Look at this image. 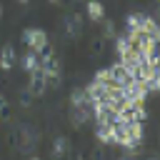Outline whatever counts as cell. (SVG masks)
<instances>
[{
	"label": "cell",
	"mask_w": 160,
	"mask_h": 160,
	"mask_svg": "<svg viewBox=\"0 0 160 160\" xmlns=\"http://www.w3.org/2000/svg\"><path fill=\"white\" fill-rule=\"evenodd\" d=\"M22 40H25V45H28L30 50L40 52V50L48 45V32L40 30V28H25V30H22Z\"/></svg>",
	"instance_id": "6da1fadb"
},
{
	"label": "cell",
	"mask_w": 160,
	"mask_h": 160,
	"mask_svg": "<svg viewBox=\"0 0 160 160\" xmlns=\"http://www.w3.org/2000/svg\"><path fill=\"white\" fill-rule=\"evenodd\" d=\"M28 75H30V80H28V90H30L35 98H42V95H45V90H48V78L42 75V70H40V68L30 70Z\"/></svg>",
	"instance_id": "7a4b0ae2"
},
{
	"label": "cell",
	"mask_w": 160,
	"mask_h": 160,
	"mask_svg": "<svg viewBox=\"0 0 160 160\" xmlns=\"http://www.w3.org/2000/svg\"><path fill=\"white\" fill-rule=\"evenodd\" d=\"M62 25H65V35L68 38H80L82 35V15L80 12H70L65 20H62Z\"/></svg>",
	"instance_id": "3957f363"
},
{
	"label": "cell",
	"mask_w": 160,
	"mask_h": 160,
	"mask_svg": "<svg viewBox=\"0 0 160 160\" xmlns=\"http://www.w3.org/2000/svg\"><path fill=\"white\" fill-rule=\"evenodd\" d=\"M70 125L75 128V130H80L82 125H88L90 122V118H92V112H90V105H85V108H70Z\"/></svg>",
	"instance_id": "277c9868"
},
{
	"label": "cell",
	"mask_w": 160,
	"mask_h": 160,
	"mask_svg": "<svg viewBox=\"0 0 160 160\" xmlns=\"http://www.w3.org/2000/svg\"><path fill=\"white\" fill-rule=\"evenodd\" d=\"M38 60H40V70L45 78H60V60L55 58V52L48 58H38Z\"/></svg>",
	"instance_id": "5b68a950"
},
{
	"label": "cell",
	"mask_w": 160,
	"mask_h": 160,
	"mask_svg": "<svg viewBox=\"0 0 160 160\" xmlns=\"http://www.w3.org/2000/svg\"><path fill=\"white\" fill-rule=\"evenodd\" d=\"M95 140H98L100 145H112V142H115V130H112V125L95 122Z\"/></svg>",
	"instance_id": "8992f818"
},
{
	"label": "cell",
	"mask_w": 160,
	"mask_h": 160,
	"mask_svg": "<svg viewBox=\"0 0 160 160\" xmlns=\"http://www.w3.org/2000/svg\"><path fill=\"white\" fill-rule=\"evenodd\" d=\"M68 150H70V140H68L65 135H58V138L52 140V148H50V158H52V160H62V158L68 155Z\"/></svg>",
	"instance_id": "52a82bcc"
},
{
	"label": "cell",
	"mask_w": 160,
	"mask_h": 160,
	"mask_svg": "<svg viewBox=\"0 0 160 160\" xmlns=\"http://www.w3.org/2000/svg\"><path fill=\"white\" fill-rule=\"evenodd\" d=\"M18 62V55H15V48L8 42L0 48V68L2 70H12V65Z\"/></svg>",
	"instance_id": "ba28073f"
},
{
	"label": "cell",
	"mask_w": 160,
	"mask_h": 160,
	"mask_svg": "<svg viewBox=\"0 0 160 160\" xmlns=\"http://www.w3.org/2000/svg\"><path fill=\"white\" fill-rule=\"evenodd\" d=\"M128 135H130V140L140 148V145L145 142V125H142L140 120H130V122H128Z\"/></svg>",
	"instance_id": "9c48e42d"
},
{
	"label": "cell",
	"mask_w": 160,
	"mask_h": 160,
	"mask_svg": "<svg viewBox=\"0 0 160 160\" xmlns=\"http://www.w3.org/2000/svg\"><path fill=\"white\" fill-rule=\"evenodd\" d=\"M85 10H88V18H90L92 22H100V20L105 18V8H102L100 0H88V2H85Z\"/></svg>",
	"instance_id": "30bf717a"
},
{
	"label": "cell",
	"mask_w": 160,
	"mask_h": 160,
	"mask_svg": "<svg viewBox=\"0 0 160 160\" xmlns=\"http://www.w3.org/2000/svg\"><path fill=\"white\" fill-rule=\"evenodd\" d=\"M125 25H128V32H142L145 30V15L142 12H130L125 18Z\"/></svg>",
	"instance_id": "8fae6325"
},
{
	"label": "cell",
	"mask_w": 160,
	"mask_h": 160,
	"mask_svg": "<svg viewBox=\"0 0 160 160\" xmlns=\"http://www.w3.org/2000/svg\"><path fill=\"white\" fill-rule=\"evenodd\" d=\"M85 95H88V100H90V102H95V100H102V98H105V82H98V80H92V82L85 88Z\"/></svg>",
	"instance_id": "7c38bea8"
},
{
	"label": "cell",
	"mask_w": 160,
	"mask_h": 160,
	"mask_svg": "<svg viewBox=\"0 0 160 160\" xmlns=\"http://www.w3.org/2000/svg\"><path fill=\"white\" fill-rule=\"evenodd\" d=\"M108 72H110V80H112L115 85H122V82H128V80H130V78H128V72H125V68H122V62L110 65V68H108Z\"/></svg>",
	"instance_id": "4fadbf2b"
},
{
	"label": "cell",
	"mask_w": 160,
	"mask_h": 160,
	"mask_svg": "<svg viewBox=\"0 0 160 160\" xmlns=\"http://www.w3.org/2000/svg\"><path fill=\"white\" fill-rule=\"evenodd\" d=\"M20 68L25 70V72H30V70H35V68H40V60H38V52L35 50H28L22 58H20Z\"/></svg>",
	"instance_id": "5bb4252c"
},
{
	"label": "cell",
	"mask_w": 160,
	"mask_h": 160,
	"mask_svg": "<svg viewBox=\"0 0 160 160\" xmlns=\"http://www.w3.org/2000/svg\"><path fill=\"white\" fill-rule=\"evenodd\" d=\"M85 105H90V100H88L85 90L75 88V90L70 92V108H85Z\"/></svg>",
	"instance_id": "9a60e30c"
},
{
	"label": "cell",
	"mask_w": 160,
	"mask_h": 160,
	"mask_svg": "<svg viewBox=\"0 0 160 160\" xmlns=\"http://www.w3.org/2000/svg\"><path fill=\"white\" fill-rule=\"evenodd\" d=\"M132 50V45H130V40L125 38V35H115V52L120 55V58H125L128 52Z\"/></svg>",
	"instance_id": "2e32d148"
},
{
	"label": "cell",
	"mask_w": 160,
	"mask_h": 160,
	"mask_svg": "<svg viewBox=\"0 0 160 160\" xmlns=\"http://www.w3.org/2000/svg\"><path fill=\"white\" fill-rule=\"evenodd\" d=\"M32 98H35V95H32L28 88H20V90H18V102H20V108H30V105H32Z\"/></svg>",
	"instance_id": "e0dca14e"
},
{
	"label": "cell",
	"mask_w": 160,
	"mask_h": 160,
	"mask_svg": "<svg viewBox=\"0 0 160 160\" xmlns=\"http://www.w3.org/2000/svg\"><path fill=\"white\" fill-rule=\"evenodd\" d=\"M142 32H148L150 38H160V30H158V22H155V18H145V30Z\"/></svg>",
	"instance_id": "ac0fdd59"
},
{
	"label": "cell",
	"mask_w": 160,
	"mask_h": 160,
	"mask_svg": "<svg viewBox=\"0 0 160 160\" xmlns=\"http://www.w3.org/2000/svg\"><path fill=\"white\" fill-rule=\"evenodd\" d=\"M142 85H145L148 92H158V90H160V75H150V78H145Z\"/></svg>",
	"instance_id": "d6986e66"
},
{
	"label": "cell",
	"mask_w": 160,
	"mask_h": 160,
	"mask_svg": "<svg viewBox=\"0 0 160 160\" xmlns=\"http://www.w3.org/2000/svg\"><path fill=\"white\" fill-rule=\"evenodd\" d=\"M100 22H102V30H105V35H102V38H105V40L115 38V22H112V20H105V18H102Z\"/></svg>",
	"instance_id": "ffe728a7"
},
{
	"label": "cell",
	"mask_w": 160,
	"mask_h": 160,
	"mask_svg": "<svg viewBox=\"0 0 160 160\" xmlns=\"http://www.w3.org/2000/svg\"><path fill=\"white\" fill-rule=\"evenodd\" d=\"M10 115H12V110H10V102L0 95V120H10Z\"/></svg>",
	"instance_id": "44dd1931"
},
{
	"label": "cell",
	"mask_w": 160,
	"mask_h": 160,
	"mask_svg": "<svg viewBox=\"0 0 160 160\" xmlns=\"http://www.w3.org/2000/svg\"><path fill=\"white\" fill-rule=\"evenodd\" d=\"M102 50H105V38H95V40L90 42V52H92V55H100Z\"/></svg>",
	"instance_id": "7402d4cb"
},
{
	"label": "cell",
	"mask_w": 160,
	"mask_h": 160,
	"mask_svg": "<svg viewBox=\"0 0 160 160\" xmlns=\"http://www.w3.org/2000/svg\"><path fill=\"white\" fill-rule=\"evenodd\" d=\"M95 80H98V82H108V80H110V72H108V68L98 70V72H95Z\"/></svg>",
	"instance_id": "603a6c76"
},
{
	"label": "cell",
	"mask_w": 160,
	"mask_h": 160,
	"mask_svg": "<svg viewBox=\"0 0 160 160\" xmlns=\"http://www.w3.org/2000/svg\"><path fill=\"white\" fill-rule=\"evenodd\" d=\"M50 5H62V0H48Z\"/></svg>",
	"instance_id": "cb8c5ba5"
},
{
	"label": "cell",
	"mask_w": 160,
	"mask_h": 160,
	"mask_svg": "<svg viewBox=\"0 0 160 160\" xmlns=\"http://www.w3.org/2000/svg\"><path fill=\"white\" fill-rule=\"evenodd\" d=\"M15 2H18V5H28L30 0H15Z\"/></svg>",
	"instance_id": "d4e9b609"
},
{
	"label": "cell",
	"mask_w": 160,
	"mask_h": 160,
	"mask_svg": "<svg viewBox=\"0 0 160 160\" xmlns=\"http://www.w3.org/2000/svg\"><path fill=\"white\" fill-rule=\"evenodd\" d=\"M148 160H160V155H150V158H148Z\"/></svg>",
	"instance_id": "484cf974"
},
{
	"label": "cell",
	"mask_w": 160,
	"mask_h": 160,
	"mask_svg": "<svg viewBox=\"0 0 160 160\" xmlns=\"http://www.w3.org/2000/svg\"><path fill=\"white\" fill-rule=\"evenodd\" d=\"M28 160H40V158H38V155H30V158H28Z\"/></svg>",
	"instance_id": "4316f807"
},
{
	"label": "cell",
	"mask_w": 160,
	"mask_h": 160,
	"mask_svg": "<svg viewBox=\"0 0 160 160\" xmlns=\"http://www.w3.org/2000/svg\"><path fill=\"white\" fill-rule=\"evenodd\" d=\"M0 18H2V5H0Z\"/></svg>",
	"instance_id": "83f0119b"
},
{
	"label": "cell",
	"mask_w": 160,
	"mask_h": 160,
	"mask_svg": "<svg viewBox=\"0 0 160 160\" xmlns=\"http://www.w3.org/2000/svg\"><path fill=\"white\" fill-rule=\"evenodd\" d=\"M120 160H130V158H120Z\"/></svg>",
	"instance_id": "f1b7e54d"
}]
</instances>
